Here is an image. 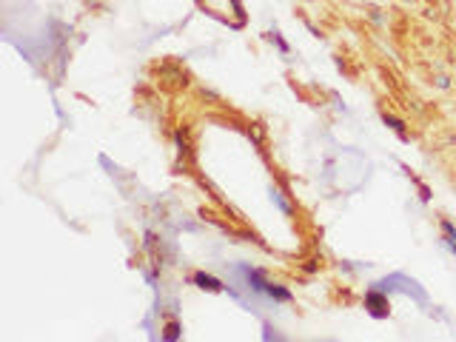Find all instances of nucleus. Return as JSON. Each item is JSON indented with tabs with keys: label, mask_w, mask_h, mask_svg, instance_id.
I'll return each instance as SVG.
<instances>
[{
	"label": "nucleus",
	"mask_w": 456,
	"mask_h": 342,
	"mask_svg": "<svg viewBox=\"0 0 456 342\" xmlns=\"http://www.w3.org/2000/svg\"><path fill=\"white\" fill-rule=\"evenodd\" d=\"M177 325H168V331H165V340H177Z\"/></svg>",
	"instance_id": "nucleus-5"
},
{
	"label": "nucleus",
	"mask_w": 456,
	"mask_h": 342,
	"mask_svg": "<svg viewBox=\"0 0 456 342\" xmlns=\"http://www.w3.org/2000/svg\"><path fill=\"white\" fill-rule=\"evenodd\" d=\"M365 302H368V308H371L374 317H388V299H385L379 291H371L365 296Z\"/></svg>",
	"instance_id": "nucleus-1"
},
{
	"label": "nucleus",
	"mask_w": 456,
	"mask_h": 342,
	"mask_svg": "<svg viewBox=\"0 0 456 342\" xmlns=\"http://www.w3.org/2000/svg\"><path fill=\"white\" fill-rule=\"evenodd\" d=\"M442 228H445V234H448V243L456 245V231H454V226H451V223H442Z\"/></svg>",
	"instance_id": "nucleus-3"
},
{
	"label": "nucleus",
	"mask_w": 456,
	"mask_h": 342,
	"mask_svg": "<svg viewBox=\"0 0 456 342\" xmlns=\"http://www.w3.org/2000/svg\"><path fill=\"white\" fill-rule=\"evenodd\" d=\"M385 123H388L391 129H396V131H399V134H405V126H402L399 120H393V117H385Z\"/></svg>",
	"instance_id": "nucleus-4"
},
{
	"label": "nucleus",
	"mask_w": 456,
	"mask_h": 342,
	"mask_svg": "<svg viewBox=\"0 0 456 342\" xmlns=\"http://www.w3.org/2000/svg\"><path fill=\"white\" fill-rule=\"evenodd\" d=\"M194 282L200 285V288H208V291H220V288H223V285H220V279L208 277V274H197Z\"/></svg>",
	"instance_id": "nucleus-2"
}]
</instances>
